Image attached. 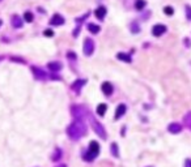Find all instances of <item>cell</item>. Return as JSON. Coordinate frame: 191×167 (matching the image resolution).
<instances>
[{
    "mask_svg": "<svg viewBox=\"0 0 191 167\" xmlns=\"http://www.w3.org/2000/svg\"><path fill=\"white\" fill-rule=\"evenodd\" d=\"M131 29H132V33H139V26H137V24H132L131 25Z\"/></svg>",
    "mask_w": 191,
    "mask_h": 167,
    "instance_id": "27",
    "label": "cell"
},
{
    "mask_svg": "<svg viewBox=\"0 0 191 167\" xmlns=\"http://www.w3.org/2000/svg\"><path fill=\"white\" fill-rule=\"evenodd\" d=\"M168 130L170 133H179L181 130H182V125L179 124V123H172V124H169V127H168Z\"/></svg>",
    "mask_w": 191,
    "mask_h": 167,
    "instance_id": "10",
    "label": "cell"
},
{
    "mask_svg": "<svg viewBox=\"0 0 191 167\" xmlns=\"http://www.w3.org/2000/svg\"><path fill=\"white\" fill-rule=\"evenodd\" d=\"M88 30H89L90 33H93V34H97L101 30V27L98 25H96V24H89L88 25Z\"/></svg>",
    "mask_w": 191,
    "mask_h": 167,
    "instance_id": "19",
    "label": "cell"
},
{
    "mask_svg": "<svg viewBox=\"0 0 191 167\" xmlns=\"http://www.w3.org/2000/svg\"><path fill=\"white\" fill-rule=\"evenodd\" d=\"M93 51H94V42L89 38H86L84 42V52H85V55L89 56L93 54Z\"/></svg>",
    "mask_w": 191,
    "mask_h": 167,
    "instance_id": "5",
    "label": "cell"
},
{
    "mask_svg": "<svg viewBox=\"0 0 191 167\" xmlns=\"http://www.w3.org/2000/svg\"><path fill=\"white\" fill-rule=\"evenodd\" d=\"M106 111H107V105H105V103H100V105L97 106V114H98L100 116H104Z\"/></svg>",
    "mask_w": 191,
    "mask_h": 167,
    "instance_id": "16",
    "label": "cell"
},
{
    "mask_svg": "<svg viewBox=\"0 0 191 167\" xmlns=\"http://www.w3.org/2000/svg\"><path fill=\"white\" fill-rule=\"evenodd\" d=\"M33 13H30V12H25V14H24V20L26 21V22H32L33 21Z\"/></svg>",
    "mask_w": 191,
    "mask_h": 167,
    "instance_id": "23",
    "label": "cell"
},
{
    "mask_svg": "<svg viewBox=\"0 0 191 167\" xmlns=\"http://www.w3.org/2000/svg\"><path fill=\"white\" fill-rule=\"evenodd\" d=\"M101 89H102V91H104V94H105V96H111V94H113V85L111 84H110V82H104V84H102L101 85Z\"/></svg>",
    "mask_w": 191,
    "mask_h": 167,
    "instance_id": "8",
    "label": "cell"
},
{
    "mask_svg": "<svg viewBox=\"0 0 191 167\" xmlns=\"http://www.w3.org/2000/svg\"><path fill=\"white\" fill-rule=\"evenodd\" d=\"M86 133V125L84 120H75L72 124L67 128V135L71 140H79Z\"/></svg>",
    "mask_w": 191,
    "mask_h": 167,
    "instance_id": "1",
    "label": "cell"
},
{
    "mask_svg": "<svg viewBox=\"0 0 191 167\" xmlns=\"http://www.w3.org/2000/svg\"><path fill=\"white\" fill-rule=\"evenodd\" d=\"M85 84L84 80H76L75 84H72V90L73 91H76V93H80V88Z\"/></svg>",
    "mask_w": 191,
    "mask_h": 167,
    "instance_id": "13",
    "label": "cell"
},
{
    "mask_svg": "<svg viewBox=\"0 0 191 167\" xmlns=\"http://www.w3.org/2000/svg\"><path fill=\"white\" fill-rule=\"evenodd\" d=\"M126 111H127V107H126V105H119L118 107H116V111H115V120H118V119H121L122 116L126 114Z\"/></svg>",
    "mask_w": 191,
    "mask_h": 167,
    "instance_id": "7",
    "label": "cell"
},
{
    "mask_svg": "<svg viewBox=\"0 0 191 167\" xmlns=\"http://www.w3.org/2000/svg\"><path fill=\"white\" fill-rule=\"evenodd\" d=\"M12 25H13L14 27H21V26H23V20L20 18V16L14 14V16L12 17Z\"/></svg>",
    "mask_w": 191,
    "mask_h": 167,
    "instance_id": "15",
    "label": "cell"
},
{
    "mask_svg": "<svg viewBox=\"0 0 191 167\" xmlns=\"http://www.w3.org/2000/svg\"><path fill=\"white\" fill-rule=\"evenodd\" d=\"M145 0H137V2H136V4H135V8L137 9V11H142L143 8H144V7H145Z\"/></svg>",
    "mask_w": 191,
    "mask_h": 167,
    "instance_id": "22",
    "label": "cell"
},
{
    "mask_svg": "<svg viewBox=\"0 0 191 167\" xmlns=\"http://www.w3.org/2000/svg\"><path fill=\"white\" fill-rule=\"evenodd\" d=\"M186 17L188 21H191V7L190 5H186Z\"/></svg>",
    "mask_w": 191,
    "mask_h": 167,
    "instance_id": "25",
    "label": "cell"
},
{
    "mask_svg": "<svg viewBox=\"0 0 191 167\" xmlns=\"http://www.w3.org/2000/svg\"><path fill=\"white\" fill-rule=\"evenodd\" d=\"M0 60H3V56H0Z\"/></svg>",
    "mask_w": 191,
    "mask_h": 167,
    "instance_id": "31",
    "label": "cell"
},
{
    "mask_svg": "<svg viewBox=\"0 0 191 167\" xmlns=\"http://www.w3.org/2000/svg\"><path fill=\"white\" fill-rule=\"evenodd\" d=\"M98 153H100V144L97 141H90L89 148H88V150L84 154V159L86 162H92L98 157Z\"/></svg>",
    "mask_w": 191,
    "mask_h": 167,
    "instance_id": "2",
    "label": "cell"
},
{
    "mask_svg": "<svg viewBox=\"0 0 191 167\" xmlns=\"http://www.w3.org/2000/svg\"><path fill=\"white\" fill-rule=\"evenodd\" d=\"M72 115L75 120H84L85 115H86V108L83 107V106H73L72 108Z\"/></svg>",
    "mask_w": 191,
    "mask_h": 167,
    "instance_id": "4",
    "label": "cell"
},
{
    "mask_svg": "<svg viewBox=\"0 0 191 167\" xmlns=\"http://www.w3.org/2000/svg\"><path fill=\"white\" fill-rule=\"evenodd\" d=\"M60 157H62V150L59 148H56L55 151H54V154L51 155V159H53L54 162H56V161H59V159H60Z\"/></svg>",
    "mask_w": 191,
    "mask_h": 167,
    "instance_id": "17",
    "label": "cell"
},
{
    "mask_svg": "<svg viewBox=\"0 0 191 167\" xmlns=\"http://www.w3.org/2000/svg\"><path fill=\"white\" fill-rule=\"evenodd\" d=\"M0 26H2V20H0Z\"/></svg>",
    "mask_w": 191,
    "mask_h": 167,
    "instance_id": "32",
    "label": "cell"
},
{
    "mask_svg": "<svg viewBox=\"0 0 191 167\" xmlns=\"http://www.w3.org/2000/svg\"><path fill=\"white\" fill-rule=\"evenodd\" d=\"M185 167H191V159H186L185 161Z\"/></svg>",
    "mask_w": 191,
    "mask_h": 167,
    "instance_id": "28",
    "label": "cell"
},
{
    "mask_svg": "<svg viewBox=\"0 0 191 167\" xmlns=\"http://www.w3.org/2000/svg\"><path fill=\"white\" fill-rule=\"evenodd\" d=\"M111 154L115 158H119V149H118V145H116L115 142L111 144Z\"/></svg>",
    "mask_w": 191,
    "mask_h": 167,
    "instance_id": "20",
    "label": "cell"
},
{
    "mask_svg": "<svg viewBox=\"0 0 191 167\" xmlns=\"http://www.w3.org/2000/svg\"><path fill=\"white\" fill-rule=\"evenodd\" d=\"M58 167H67V166H65V165H62V166H58Z\"/></svg>",
    "mask_w": 191,
    "mask_h": 167,
    "instance_id": "30",
    "label": "cell"
},
{
    "mask_svg": "<svg viewBox=\"0 0 191 167\" xmlns=\"http://www.w3.org/2000/svg\"><path fill=\"white\" fill-rule=\"evenodd\" d=\"M164 12H165V14H168V16H172V14L174 13V9L172 8V7H165Z\"/></svg>",
    "mask_w": 191,
    "mask_h": 167,
    "instance_id": "24",
    "label": "cell"
},
{
    "mask_svg": "<svg viewBox=\"0 0 191 167\" xmlns=\"http://www.w3.org/2000/svg\"><path fill=\"white\" fill-rule=\"evenodd\" d=\"M32 71H33L34 77H35L37 80H45V78H46V73H45V72H43L42 69L37 68V67H33Z\"/></svg>",
    "mask_w": 191,
    "mask_h": 167,
    "instance_id": "11",
    "label": "cell"
},
{
    "mask_svg": "<svg viewBox=\"0 0 191 167\" xmlns=\"http://www.w3.org/2000/svg\"><path fill=\"white\" fill-rule=\"evenodd\" d=\"M183 121H185V124L187 125V128L191 130V111L185 115V119H183Z\"/></svg>",
    "mask_w": 191,
    "mask_h": 167,
    "instance_id": "21",
    "label": "cell"
},
{
    "mask_svg": "<svg viewBox=\"0 0 191 167\" xmlns=\"http://www.w3.org/2000/svg\"><path fill=\"white\" fill-rule=\"evenodd\" d=\"M45 35H46V37H53L54 32L51 30V29H46V30H45Z\"/></svg>",
    "mask_w": 191,
    "mask_h": 167,
    "instance_id": "26",
    "label": "cell"
},
{
    "mask_svg": "<svg viewBox=\"0 0 191 167\" xmlns=\"http://www.w3.org/2000/svg\"><path fill=\"white\" fill-rule=\"evenodd\" d=\"M94 14H96V17H97L98 20H104L105 16H106V8L105 7H98V8L96 9Z\"/></svg>",
    "mask_w": 191,
    "mask_h": 167,
    "instance_id": "12",
    "label": "cell"
},
{
    "mask_svg": "<svg viewBox=\"0 0 191 167\" xmlns=\"http://www.w3.org/2000/svg\"><path fill=\"white\" fill-rule=\"evenodd\" d=\"M47 67H49L50 71L58 72V71H60V69H62V64H60V63H58V61H53V63H49Z\"/></svg>",
    "mask_w": 191,
    "mask_h": 167,
    "instance_id": "14",
    "label": "cell"
},
{
    "mask_svg": "<svg viewBox=\"0 0 191 167\" xmlns=\"http://www.w3.org/2000/svg\"><path fill=\"white\" fill-rule=\"evenodd\" d=\"M50 24H51V25H55V26L63 25V24H64V18L60 16V14H54V16L51 17Z\"/></svg>",
    "mask_w": 191,
    "mask_h": 167,
    "instance_id": "9",
    "label": "cell"
},
{
    "mask_svg": "<svg viewBox=\"0 0 191 167\" xmlns=\"http://www.w3.org/2000/svg\"><path fill=\"white\" fill-rule=\"evenodd\" d=\"M165 32H166V26L165 25L157 24V25H155L152 27V34L155 35V37H160V35H163Z\"/></svg>",
    "mask_w": 191,
    "mask_h": 167,
    "instance_id": "6",
    "label": "cell"
},
{
    "mask_svg": "<svg viewBox=\"0 0 191 167\" xmlns=\"http://www.w3.org/2000/svg\"><path fill=\"white\" fill-rule=\"evenodd\" d=\"M116 57H118L119 60H123L126 63H131V56L127 55V54H123V52H119L118 55H116Z\"/></svg>",
    "mask_w": 191,
    "mask_h": 167,
    "instance_id": "18",
    "label": "cell"
},
{
    "mask_svg": "<svg viewBox=\"0 0 191 167\" xmlns=\"http://www.w3.org/2000/svg\"><path fill=\"white\" fill-rule=\"evenodd\" d=\"M90 123H92V127H93V129H94V132L97 133V135L101 137V139H104V140H105L106 137H107V135H106V130H105L104 125H102L100 121L96 120V119L93 118V116L90 118Z\"/></svg>",
    "mask_w": 191,
    "mask_h": 167,
    "instance_id": "3",
    "label": "cell"
},
{
    "mask_svg": "<svg viewBox=\"0 0 191 167\" xmlns=\"http://www.w3.org/2000/svg\"><path fill=\"white\" fill-rule=\"evenodd\" d=\"M68 57H70V59H71V57H72V59H75V57H76V55L73 54V52H72V54L70 52V54H68Z\"/></svg>",
    "mask_w": 191,
    "mask_h": 167,
    "instance_id": "29",
    "label": "cell"
}]
</instances>
